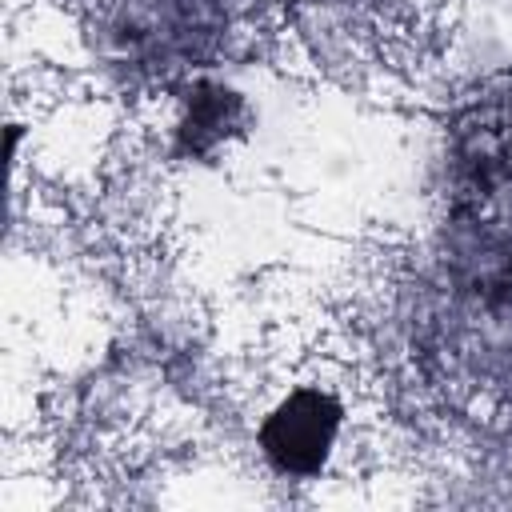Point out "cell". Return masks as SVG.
Masks as SVG:
<instances>
[{
    "label": "cell",
    "instance_id": "6da1fadb",
    "mask_svg": "<svg viewBox=\"0 0 512 512\" xmlns=\"http://www.w3.org/2000/svg\"><path fill=\"white\" fill-rule=\"evenodd\" d=\"M344 432V404L320 384H296L260 420L256 444L276 476L312 480L328 468Z\"/></svg>",
    "mask_w": 512,
    "mask_h": 512
},
{
    "label": "cell",
    "instance_id": "7a4b0ae2",
    "mask_svg": "<svg viewBox=\"0 0 512 512\" xmlns=\"http://www.w3.org/2000/svg\"><path fill=\"white\" fill-rule=\"evenodd\" d=\"M452 148L472 188H484L488 196L512 188V88L488 92L464 108L452 128Z\"/></svg>",
    "mask_w": 512,
    "mask_h": 512
}]
</instances>
